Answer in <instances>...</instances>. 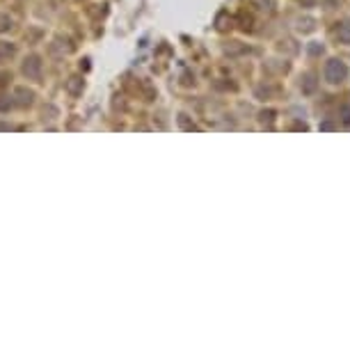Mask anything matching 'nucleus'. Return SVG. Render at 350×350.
I'll list each match as a JSON object with an SVG mask.
<instances>
[{"label": "nucleus", "instance_id": "7", "mask_svg": "<svg viewBox=\"0 0 350 350\" xmlns=\"http://www.w3.org/2000/svg\"><path fill=\"white\" fill-rule=\"evenodd\" d=\"M12 28V18L9 16H0V30H9Z\"/></svg>", "mask_w": 350, "mask_h": 350}, {"label": "nucleus", "instance_id": "5", "mask_svg": "<svg viewBox=\"0 0 350 350\" xmlns=\"http://www.w3.org/2000/svg\"><path fill=\"white\" fill-rule=\"evenodd\" d=\"M67 90L71 92V94H78V92L83 90V80H80V78H71V80H69V85H67Z\"/></svg>", "mask_w": 350, "mask_h": 350}, {"label": "nucleus", "instance_id": "2", "mask_svg": "<svg viewBox=\"0 0 350 350\" xmlns=\"http://www.w3.org/2000/svg\"><path fill=\"white\" fill-rule=\"evenodd\" d=\"M23 73H26L28 78H42V60H39L37 55H30L26 62H23Z\"/></svg>", "mask_w": 350, "mask_h": 350}, {"label": "nucleus", "instance_id": "1", "mask_svg": "<svg viewBox=\"0 0 350 350\" xmlns=\"http://www.w3.org/2000/svg\"><path fill=\"white\" fill-rule=\"evenodd\" d=\"M348 76V67L341 60H330L325 64V80L327 83H341Z\"/></svg>", "mask_w": 350, "mask_h": 350}, {"label": "nucleus", "instance_id": "3", "mask_svg": "<svg viewBox=\"0 0 350 350\" xmlns=\"http://www.w3.org/2000/svg\"><path fill=\"white\" fill-rule=\"evenodd\" d=\"M14 98H16L18 106H30L34 94L30 90H26V87H16V90H14Z\"/></svg>", "mask_w": 350, "mask_h": 350}, {"label": "nucleus", "instance_id": "4", "mask_svg": "<svg viewBox=\"0 0 350 350\" xmlns=\"http://www.w3.org/2000/svg\"><path fill=\"white\" fill-rule=\"evenodd\" d=\"M337 37H339V42L350 44V21H346V23H343V26H339Z\"/></svg>", "mask_w": 350, "mask_h": 350}, {"label": "nucleus", "instance_id": "8", "mask_svg": "<svg viewBox=\"0 0 350 350\" xmlns=\"http://www.w3.org/2000/svg\"><path fill=\"white\" fill-rule=\"evenodd\" d=\"M7 106H12V101H0V110H3V108H7Z\"/></svg>", "mask_w": 350, "mask_h": 350}, {"label": "nucleus", "instance_id": "6", "mask_svg": "<svg viewBox=\"0 0 350 350\" xmlns=\"http://www.w3.org/2000/svg\"><path fill=\"white\" fill-rule=\"evenodd\" d=\"M9 55H14V46L7 42H0V57H9Z\"/></svg>", "mask_w": 350, "mask_h": 350}]
</instances>
